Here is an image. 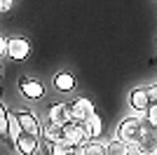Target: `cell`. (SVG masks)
I'll list each match as a JSON object with an SVG mask.
<instances>
[{
  "mask_svg": "<svg viewBox=\"0 0 157 155\" xmlns=\"http://www.w3.org/2000/svg\"><path fill=\"white\" fill-rule=\"evenodd\" d=\"M21 136V125L17 120V113H10L7 115V141L17 143V139Z\"/></svg>",
  "mask_w": 157,
  "mask_h": 155,
  "instance_id": "12",
  "label": "cell"
},
{
  "mask_svg": "<svg viewBox=\"0 0 157 155\" xmlns=\"http://www.w3.org/2000/svg\"><path fill=\"white\" fill-rule=\"evenodd\" d=\"M105 155H131V148L124 141H120L117 136H115L113 141L105 143Z\"/></svg>",
  "mask_w": 157,
  "mask_h": 155,
  "instance_id": "13",
  "label": "cell"
},
{
  "mask_svg": "<svg viewBox=\"0 0 157 155\" xmlns=\"http://www.w3.org/2000/svg\"><path fill=\"white\" fill-rule=\"evenodd\" d=\"M54 87H56L59 92H73L75 89V78H73L71 73L61 71V73L54 75Z\"/></svg>",
  "mask_w": 157,
  "mask_h": 155,
  "instance_id": "11",
  "label": "cell"
},
{
  "mask_svg": "<svg viewBox=\"0 0 157 155\" xmlns=\"http://www.w3.org/2000/svg\"><path fill=\"white\" fill-rule=\"evenodd\" d=\"M87 129H89V136H92L94 141H96L98 136H101V132H103V122H101V117H98V113H94L89 120H87Z\"/></svg>",
  "mask_w": 157,
  "mask_h": 155,
  "instance_id": "14",
  "label": "cell"
},
{
  "mask_svg": "<svg viewBox=\"0 0 157 155\" xmlns=\"http://www.w3.org/2000/svg\"><path fill=\"white\" fill-rule=\"evenodd\" d=\"M66 103H68V110H71V120H75V122H87L96 113L92 99H87V97H78V99L66 101Z\"/></svg>",
  "mask_w": 157,
  "mask_h": 155,
  "instance_id": "3",
  "label": "cell"
},
{
  "mask_svg": "<svg viewBox=\"0 0 157 155\" xmlns=\"http://www.w3.org/2000/svg\"><path fill=\"white\" fill-rule=\"evenodd\" d=\"M141 120H143V115H129V117H124L117 127V139L124 141L131 150L136 148L138 139H141Z\"/></svg>",
  "mask_w": 157,
  "mask_h": 155,
  "instance_id": "1",
  "label": "cell"
},
{
  "mask_svg": "<svg viewBox=\"0 0 157 155\" xmlns=\"http://www.w3.org/2000/svg\"><path fill=\"white\" fill-rule=\"evenodd\" d=\"M80 155H105V143L101 141H89L80 148Z\"/></svg>",
  "mask_w": 157,
  "mask_h": 155,
  "instance_id": "15",
  "label": "cell"
},
{
  "mask_svg": "<svg viewBox=\"0 0 157 155\" xmlns=\"http://www.w3.org/2000/svg\"><path fill=\"white\" fill-rule=\"evenodd\" d=\"M19 92L24 94L26 99H42L45 97V85L33 80V78H19Z\"/></svg>",
  "mask_w": 157,
  "mask_h": 155,
  "instance_id": "6",
  "label": "cell"
},
{
  "mask_svg": "<svg viewBox=\"0 0 157 155\" xmlns=\"http://www.w3.org/2000/svg\"><path fill=\"white\" fill-rule=\"evenodd\" d=\"M17 120H19V125H21V132L40 136V127H42V125L38 122V117L33 115L31 110H17Z\"/></svg>",
  "mask_w": 157,
  "mask_h": 155,
  "instance_id": "8",
  "label": "cell"
},
{
  "mask_svg": "<svg viewBox=\"0 0 157 155\" xmlns=\"http://www.w3.org/2000/svg\"><path fill=\"white\" fill-rule=\"evenodd\" d=\"M12 2H14V0H12Z\"/></svg>",
  "mask_w": 157,
  "mask_h": 155,
  "instance_id": "23",
  "label": "cell"
},
{
  "mask_svg": "<svg viewBox=\"0 0 157 155\" xmlns=\"http://www.w3.org/2000/svg\"><path fill=\"white\" fill-rule=\"evenodd\" d=\"M129 106H131V110H134V115H145V110L150 108V99H148L145 87H134V89H131Z\"/></svg>",
  "mask_w": 157,
  "mask_h": 155,
  "instance_id": "5",
  "label": "cell"
},
{
  "mask_svg": "<svg viewBox=\"0 0 157 155\" xmlns=\"http://www.w3.org/2000/svg\"><path fill=\"white\" fill-rule=\"evenodd\" d=\"M5 50H7V40L2 38V35H0V59L5 57Z\"/></svg>",
  "mask_w": 157,
  "mask_h": 155,
  "instance_id": "19",
  "label": "cell"
},
{
  "mask_svg": "<svg viewBox=\"0 0 157 155\" xmlns=\"http://www.w3.org/2000/svg\"><path fill=\"white\" fill-rule=\"evenodd\" d=\"M7 115H10V110L0 101V136H2V139H7Z\"/></svg>",
  "mask_w": 157,
  "mask_h": 155,
  "instance_id": "16",
  "label": "cell"
},
{
  "mask_svg": "<svg viewBox=\"0 0 157 155\" xmlns=\"http://www.w3.org/2000/svg\"><path fill=\"white\" fill-rule=\"evenodd\" d=\"M145 92H148L150 103H157V82H155V85H148V87H145Z\"/></svg>",
  "mask_w": 157,
  "mask_h": 155,
  "instance_id": "18",
  "label": "cell"
},
{
  "mask_svg": "<svg viewBox=\"0 0 157 155\" xmlns=\"http://www.w3.org/2000/svg\"><path fill=\"white\" fill-rule=\"evenodd\" d=\"M63 141H68L75 150H80L85 143L94 141V139L89 136V129H87L85 122H75V120H71V122L63 125Z\"/></svg>",
  "mask_w": 157,
  "mask_h": 155,
  "instance_id": "2",
  "label": "cell"
},
{
  "mask_svg": "<svg viewBox=\"0 0 157 155\" xmlns=\"http://www.w3.org/2000/svg\"><path fill=\"white\" fill-rule=\"evenodd\" d=\"M0 78H2V66H0Z\"/></svg>",
  "mask_w": 157,
  "mask_h": 155,
  "instance_id": "21",
  "label": "cell"
},
{
  "mask_svg": "<svg viewBox=\"0 0 157 155\" xmlns=\"http://www.w3.org/2000/svg\"><path fill=\"white\" fill-rule=\"evenodd\" d=\"M47 122L61 125L63 127L66 122H71V110H68V103H52L47 108Z\"/></svg>",
  "mask_w": 157,
  "mask_h": 155,
  "instance_id": "7",
  "label": "cell"
},
{
  "mask_svg": "<svg viewBox=\"0 0 157 155\" xmlns=\"http://www.w3.org/2000/svg\"><path fill=\"white\" fill-rule=\"evenodd\" d=\"M143 117H145L150 125H155V127H157V103H150V108L145 110V115H143Z\"/></svg>",
  "mask_w": 157,
  "mask_h": 155,
  "instance_id": "17",
  "label": "cell"
},
{
  "mask_svg": "<svg viewBox=\"0 0 157 155\" xmlns=\"http://www.w3.org/2000/svg\"><path fill=\"white\" fill-rule=\"evenodd\" d=\"M17 150L21 155H35L40 148V136H33V134H26V132H21V136L17 139Z\"/></svg>",
  "mask_w": 157,
  "mask_h": 155,
  "instance_id": "9",
  "label": "cell"
},
{
  "mask_svg": "<svg viewBox=\"0 0 157 155\" xmlns=\"http://www.w3.org/2000/svg\"><path fill=\"white\" fill-rule=\"evenodd\" d=\"M68 155H80V150H78V153H68Z\"/></svg>",
  "mask_w": 157,
  "mask_h": 155,
  "instance_id": "20",
  "label": "cell"
},
{
  "mask_svg": "<svg viewBox=\"0 0 157 155\" xmlns=\"http://www.w3.org/2000/svg\"><path fill=\"white\" fill-rule=\"evenodd\" d=\"M148 155H157V153H148Z\"/></svg>",
  "mask_w": 157,
  "mask_h": 155,
  "instance_id": "22",
  "label": "cell"
},
{
  "mask_svg": "<svg viewBox=\"0 0 157 155\" xmlns=\"http://www.w3.org/2000/svg\"><path fill=\"white\" fill-rule=\"evenodd\" d=\"M40 139L45 141V146H52V143L63 139V127H61V125H54V122H45L40 127Z\"/></svg>",
  "mask_w": 157,
  "mask_h": 155,
  "instance_id": "10",
  "label": "cell"
},
{
  "mask_svg": "<svg viewBox=\"0 0 157 155\" xmlns=\"http://www.w3.org/2000/svg\"><path fill=\"white\" fill-rule=\"evenodd\" d=\"M5 54L12 59V61H24V59H28V54H31V42H28L26 38H10L7 40Z\"/></svg>",
  "mask_w": 157,
  "mask_h": 155,
  "instance_id": "4",
  "label": "cell"
}]
</instances>
